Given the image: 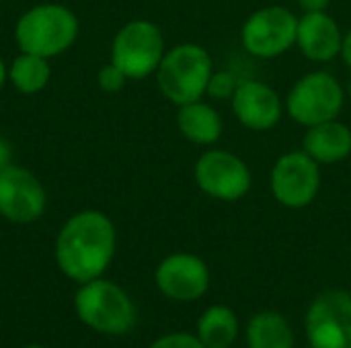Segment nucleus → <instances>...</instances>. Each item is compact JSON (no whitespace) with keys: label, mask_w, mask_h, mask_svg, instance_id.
<instances>
[{"label":"nucleus","mask_w":351,"mask_h":348,"mask_svg":"<svg viewBox=\"0 0 351 348\" xmlns=\"http://www.w3.org/2000/svg\"><path fill=\"white\" fill-rule=\"evenodd\" d=\"M195 185L218 201H239L253 185V174L243 158L228 150H208L195 162Z\"/></svg>","instance_id":"6e6552de"},{"label":"nucleus","mask_w":351,"mask_h":348,"mask_svg":"<svg viewBox=\"0 0 351 348\" xmlns=\"http://www.w3.org/2000/svg\"><path fill=\"white\" fill-rule=\"evenodd\" d=\"M306 348H313V347H306Z\"/></svg>","instance_id":"cd10ccee"},{"label":"nucleus","mask_w":351,"mask_h":348,"mask_svg":"<svg viewBox=\"0 0 351 348\" xmlns=\"http://www.w3.org/2000/svg\"><path fill=\"white\" fill-rule=\"evenodd\" d=\"M25 348H43V347H39V345H33V347H25Z\"/></svg>","instance_id":"a878e982"},{"label":"nucleus","mask_w":351,"mask_h":348,"mask_svg":"<svg viewBox=\"0 0 351 348\" xmlns=\"http://www.w3.org/2000/svg\"><path fill=\"white\" fill-rule=\"evenodd\" d=\"M43 185L21 166L0 168V213L14 224H31L45 211Z\"/></svg>","instance_id":"9b49d317"},{"label":"nucleus","mask_w":351,"mask_h":348,"mask_svg":"<svg viewBox=\"0 0 351 348\" xmlns=\"http://www.w3.org/2000/svg\"><path fill=\"white\" fill-rule=\"evenodd\" d=\"M346 103L339 80L329 72H311L302 76L286 98V111L292 121L313 127L323 121L337 119Z\"/></svg>","instance_id":"423d86ee"},{"label":"nucleus","mask_w":351,"mask_h":348,"mask_svg":"<svg viewBox=\"0 0 351 348\" xmlns=\"http://www.w3.org/2000/svg\"><path fill=\"white\" fill-rule=\"evenodd\" d=\"M115 254V228L101 211H80L66 222L56 240L62 273L78 283L99 279Z\"/></svg>","instance_id":"f257e3e1"},{"label":"nucleus","mask_w":351,"mask_h":348,"mask_svg":"<svg viewBox=\"0 0 351 348\" xmlns=\"http://www.w3.org/2000/svg\"><path fill=\"white\" fill-rule=\"evenodd\" d=\"M154 279L160 293L175 302H195L204 297L210 287L208 265L189 252L167 256L158 265Z\"/></svg>","instance_id":"f8f14e48"},{"label":"nucleus","mask_w":351,"mask_h":348,"mask_svg":"<svg viewBox=\"0 0 351 348\" xmlns=\"http://www.w3.org/2000/svg\"><path fill=\"white\" fill-rule=\"evenodd\" d=\"M346 62V66L351 70V29L343 35V41H341V53H339Z\"/></svg>","instance_id":"b1692460"},{"label":"nucleus","mask_w":351,"mask_h":348,"mask_svg":"<svg viewBox=\"0 0 351 348\" xmlns=\"http://www.w3.org/2000/svg\"><path fill=\"white\" fill-rule=\"evenodd\" d=\"M298 6L304 12H319V10H327V6L331 4V0H296Z\"/></svg>","instance_id":"5701e85b"},{"label":"nucleus","mask_w":351,"mask_h":348,"mask_svg":"<svg viewBox=\"0 0 351 348\" xmlns=\"http://www.w3.org/2000/svg\"><path fill=\"white\" fill-rule=\"evenodd\" d=\"M150 348H206L204 343L193 336V334H187V332H173V334H167L162 338H158L156 343H152Z\"/></svg>","instance_id":"4be33fe9"},{"label":"nucleus","mask_w":351,"mask_h":348,"mask_svg":"<svg viewBox=\"0 0 351 348\" xmlns=\"http://www.w3.org/2000/svg\"><path fill=\"white\" fill-rule=\"evenodd\" d=\"M247 348H294V330L278 312H259L247 324Z\"/></svg>","instance_id":"f3484780"},{"label":"nucleus","mask_w":351,"mask_h":348,"mask_svg":"<svg viewBox=\"0 0 351 348\" xmlns=\"http://www.w3.org/2000/svg\"><path fill=\"white\" fill-rule=\"evenodd\" d=\"M6 74H8V72H6V68H4V62L0 59V88L4 86V80H6Z\"/></svg>","instance_id":"393cba45"},{"label":"nucleus","mask_w":351,"mask_h":348,"mask_svg":"<svg viewBox=\"0 0 351 348\" xmlns=\"http://www.w3.org/2000/svg\"><path fill=\"white\" fill-rule=\"evenodd\" d=\"M230 105L239 123L251 131L274 129L284 115V103L280 94L261 80L241 82L230 98Z\"/></svg>","instance_id":"ddd939ff"},{"label":"nucleus","mask_w":351,"mask_h":348,"mask_svg":"<svg viewBox=\"0 0 351 348\" xmlns=\"http://www.w3.org/2000/svg\"><path fill=\"white\" fill-rule=\"evenodd\" d=\"M239 80L232 72L228 70H220V72H212L210 76V82H208V88H206V94L216 98V101H230L239 88Z\"/></svg>","instance_id":"aec40b11"},{"label":"nucleus","mask_w":351,"mask_h":348,"mask_svg":"<svg viewBox=\"0 0 351 348\" xmlns=\"http://www.w3.org/2000/svg\"><path fill=\"white\" fill-rule=\"evenodd\" d=\"M214 72L210 53L197 43H181L165 51L156 70L160 92L177 107L202 101Z\"/></svg>","instance_id":"f03ea898"},{"label":"nucleus","mask_w":351,"mask_h":348,"mask_svg":"<svg viewBox=\"0 0 351 348\" xmlns=\"http://www.w3.org/2000/svg\"><path fill=\"white\" fill-rule=\"evenodd\" d=\"M78 35V18L60 4H39L27 10L16 23V43L23 53L45 59L64 53Z\"/></svg>","instance_id":"7ed1b4c3"},{"label":"nucleus","mask_w":351,"mask_h":348,"mask_svg":"<svg viewBox=\"0 0 351 348\" xmlns=\"http://www.w3.org/2000/svg\"><path fill=\"white\" fill-rule=\"evenodd\" d=\"M276 201L290 209L311 205L321 191V166L304 150H294L278 158L269 176Z\"/></svg>","instance_id":"9d476101"},{"label":"nucleus","mask_w":351,"mask_h":348,"mask_svg":"<svg viewBox=\"0 0 351 348\" xmlns=\"http://www.w3.org/2000/svg\"><path fill=\"white\" fill-rule=\"evenodd\" d=\"M165 55L160 29L144 18L130 21L119 29L111 45V62L130 78L142 80L158 70Z\"/></svg>","instance_id":"39448f33"},{"label":"nucleus","mask_w":351,"mask_h":348,"mask_svg":"<svg viewBox=\"0 0 351 348\" xmlns=\"http://www.w3.org/2000/svg\"><path fill=\"white\" fill-rule=\"evenodd\" d=\"M341 41L343 33L335 18L327 14V10L304 12L298 18L296 45L311 62L325 64L335 59L341 53Z\"/></svg>","instance_id":"4468645a"},{"label":"nucleus","mask_w":351,"mask_h":348,"mask_svg":"<svg viewBox=\"0 0 351 348\" xmlns=\"http://www.w3.org/2000/svg\"><path fill=\"white\" fill-rule=\"evenodd\" d=\"M177 125H179V131L183 133V137L197 146L216 144L220 139L222 127H224L220 113L204 101H193V103L179 107Z\"/></svg>","instance_id":"dca6fc26"},{"label":"nucleus","mask_w":351,"mask_h":348,"mask_svg":"<svg viewBox=\"0 0 351 348\" xmlns=\"http://www.w3.org/2000/svg\"><path fill=\"white\" fill-rule=\"evenodd\" d=\"M348 92H350V96H351V80H350V86H348Z\"/></svg>","instance_id":"bb28decb"},{"label":"nucleus","mask_w":351,"mask_h":348,"mask_svg":"<svg viewBox=\"0 0 351 348\" xmlns=\"http://www.w3.org/2000/svg\"><path fill=\"white\" fill-rule=\"evenodd\" d=\"M8 76L12 80V84L25 92V94H33V92H39L45 88V84L49 82V66H47V59L41 57V55H33V53H21L10 70H8Z\"/></svg>","instance_id":"6ab92c4d"},{"label":"nucleus","mask_w":351,"mask_h":348,"mask_svg":"<svg viewBox=\"0 0 351 348\" xmlns=\"http://www.w3.org/2000/svg\"><path fill=\"white\" fill-rule=\"evenodd\" d=\"M128 80H130V78H128L113 62H111L109 66H103L101 72H99V84H101V88L107 90V92H117V90H121V88L125 86Z\"/></svg>","instance_id":"412c9836"},{"label":"nucleus","mask_w":351,"mask_h":348,"mask_svg":"<svg viewBox=\"0 0 351 348\" xmlns=\"http://www.w3.org/2000/svg\"><path fill=\"white\" fill-rule=\"evenodd\" d=\"M80 320L103 334H125L134 328L136 310L128 293L111 281L93 279L74 299Z\"/></svg>","instance_id":"20e7f679"},{"label":"nucleus","mask_w":351,"mask_h":348,"mask_svg":"<svg viewBox=\"0 0 351 348\" xmlns=\"http://www.w3.org/2000/svg\"><path fill=\"white\" fill-rule=\"evenodd\" d=\"M302 150L319 164L341 162L351 154V129L337 119L306 127Z\"/></svg>","instance_id":"2eb2a0df"},{"label":"nucleus","mask_w":351,"mask_h":348,"mask_svg":"<svg viewBox=\"0 0 351 348\" xmlns=\"http://www.w3.org/2000/svg\"><path fill=\"white\" fill-rule=\"evenodd\" d=\"M304 330L313 348H351V293L329 289L315 297Z\"/></svg>","instance_id":"1a4fd4ad"},{"label":"nucleus","mask_w":351,"mask_h":348,"mask_svg":"<svg viewBox=\"0 0 351 348\" xmlns=\"http://www.w3.org/2000/svg\"><path fill=\"white\" fill-rule=\"evenodd\" d=\"M239 336V318L226 306L208 308L197 322V338L206 348H230Z\"/></svg>","instance_id":"a211bd4d"},{"label":"nucleus","mask_w":351,"mask_h":348,"mask_svg":"<svg viewBox=\"0 0 351 348\" xmlns=\"http://www.w3.org/2000/svg\"><path fill=\"white\" fill-rule=\"evenodd\" d=\"M298 16L286 6H265L249 14L241 29L243 47L261 59H274L284 55L296 45Z\"/></svg>","instance_id":"0eeeda50"}]
</instances>
